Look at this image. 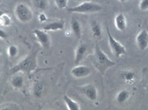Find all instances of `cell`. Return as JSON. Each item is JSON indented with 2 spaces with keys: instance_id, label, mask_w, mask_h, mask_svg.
Masks as SVG:
<instances>
[{
  "instance_id": "6da1fadb",
  "label": "cell",
  "mask_w": 148,
  "mask_h": 110,
  "mask_svg": "<svg viewBox=\"0 0 148 110\" xmlns=\"http://www.w3.org/2000/svg\"><path fill=\"white\" fill-rule=\"evenodd\" d=\"M39 49L32 50L27 57H25L21 61L18 62L14 67L12 68L11 73L16 74L18 72H23L25 74H31L37 68V56H38Z\"/></svg>"
},
{
  "instance_id": "7a4b0ae2",
  "label": "cell",
  "mask_w": 148,
  "mask_h": 110,
  "mask_svg": "<svg viewBox=\"0 0 148 110\" xmlns=\"http://www.w3.org/2000/svg\"><path fill=\"white\" fill-rule=\"evenodd\" d=\"M116 64V62L109 59V57L102 51V49L99 47L98 44L95 45L94 64L101 73H104L108 69L115 66Z\"/></svg>"
},
{
  "instance_id": "3957f363",
  "label": "cell",
  "mask_w": 148,
  "mask_h": 110,
  "mask_svg": "<svg viewBox=\"0 0 148 110\" xmlns=\"http://www.w3.org/2000/svg\"><path fill=\"white\" fill-rule=\"evenodd\" d=\"M14 13L17 20L21 23H27L33 19V12L31 8L24 3H18L16 5Z\"/></svg>"
},
{
  "instance_id": "277c9868",
  "label": "cell",
  "mask_w": 148,
  "mask_h": 110,
  "mask_svg": "<svg viewBox=\"0 0 148 110\" xmlns=\"http://www.w3.org/2000/svg\"><path fill=\"white\" fill-rule=\"evenodd\" d=\"M102 7L101 5L94 3V2H89L86 1L81 3L80 5L74 6L71 8H69L68 11L71 12H76V13H83V14H89V13H95L100 11H101Z\"/></svg>"
},
{
  "instance_id": "5b68a950",
  "label": "cell",
  "mask_w": 148,
  "mask_h": 110,
  "mask_svg": "<svg viewBox=\"0 0 148 110\" xmlns=\"http://www.w3.org/2000/svg\"><path fill=\"white\" fill-rule=\"evenodd\" d=\"M107 33H108V44H109L110 49H111V51L113 52V54L115 55V56L116 57H120L123 56V55H126L127 50H126L125 47L113 37L112 34H111V33H110V31H109L108 27H107Z\"/></svg>"
},
{
  "instance_id": "8992f818",
  "label": "cell",
  "mask_w": 148,
  "mask_h": 110,
  "mask_svg": "<svg viewBox=\"0 0 148 110\" xmlns=\"http://www.w3.org/2000/svg\"><path fill=\"white\" fill-rule=\"evenodd\" d=\"M34 34L36 37L37 41L39 42V43L45 49H49L50 47V36L49 33L44 31L43 29H34Z\"/></svg>"
},
{
  "instance_id": "52a82bcc",
  "label": "cell",
  "mask_w": 148,
  "mask_h": 110,
  "mask_svg": "<svg viewBox=\"0 0 148 110\" xmlns=\"http://www.w3.org/2000/svg\"><path fill=\"white\" fill-rule=\"evenodd\" d=\"M79 90L89 100L95 101L98 98V91H97V88L94 85L87 84V85H82L79 87Z\"/></svg>"
},
{
  "instance_id": "ba28073f",
  "label": "cell",
  "mask_w": 148,
  "mask_h": 110,
  "mask_svg": "<svg viewBox=\"0 0 148 110\" xmlns=\"http://www.w3.org/2000/svg\"><path fill=\"white\" fill-rule=\"evenodd\" d=\"M92 73V69L86 65H77L71 69V74L76 79H82L89 76Z\"/></svg>"
},
{
  "instance_id": "9c48e42d",
  "label": "cell",
  "mask_w": 148,
  "mask_h": 110,
  "mask_svg": "<svg viewBox=\"0 0 148 110\" xmlns=\"http://www.w3.org/2000/svg\"><path fill=\"white\" fill-rule=\"evenodd\" d=\"M136 43L138 48L144 51L148 48V31L145 29L141 30L136 37Z\"/></svg>"
},
{
  "instance_id": "30bf717a",
  "label": "cell",
  "mask_w": 148,
  "mask_h": 110,
  "mask_svg": "<svg viewBox=\"0 0 148 110\" xmlns=\"http://www.w3.org/2000/svg\"><path fill=\"white\" fill-rule=\"evenodd\" d=\"M64 20H57V21H52L49 22L46 25H44L42 27V29L46 32L49 31H59V30H63L64 28Z\"/></svg>"
},
{
  "instance_id": "8fae6325",
  "label": "cell",
  "mask_w": 148,
  "mask_h": 110,
  "mask_svg": "<svg viewBox=\"0 0 148 110\" xmlns=\"http://www.w3.org/2000/svg\"><path fill=\"white\" fill-rule=\"evenodd\" d=\"M71 33L74 34V36H75L77 39H80L81 38L82 29H81L80 23L74 17L72 18L71 20Z\"/></svg>"
},
{
  "instance_id": "7c38bea8",
  "label": "cell",
  "mask_w": 148,
  "mask_h": 110,
  "mask_svg": "<svg viewBox=\"0 0 148 110\" xmlns=\"http://www.w3.org/2000/svg\"><path fill=\"white\" fill-rule=\"evenodd\" d=\"M86 45L85 43H80L78 48L76 49V52H75V59H74V63H75L76 65H78L84 58L85 55L86 53Z\"/></svg>"
},
{
  "instance_id": "4fadbf2b",
  "label": "cell",
  "mask_w": 148,
  "mask_h": 110,
  "mask_svg": "<svg viewBox=\"0 0 148 110\" xmlns=\"http://www.w3.org/2000/svg\"><path fill=\"white\" fill-rule=\"evenodd\" d=\"M115 26L117 30L124 31L127 27V20L123 13L120 12L115 17Z\"/></svg>"
},
{
  "instance_id": "5bb4252c",
  "label": "cell",
  "mask_w": 148,
  "mask_h": 110,
  "mask_svg": "<svg viewBox=\"0 0 148 110\" xmlns=\"http://www.w3.org/2000/svg\"><path fill=\"white\" fill-rule=\"evenodd\" d=\"M33 6L42 12L46 11L49 6V0H32Z\"/></svg>"
},
{
  "instance_id": "9a60e30c",
  "label": "cell",
  "mask_w": 148,
  "mask_h": 110,
  "mask_svg": "<svg viewBox=\"0 0 148 110\" xmlns=\"http://www.w3.org/2000/svg\"><path fill=\"white\" fill-rule=\"evenodd\" d=\"M11 85L15 89H21L24 85V78L22 75L15 74L11 80Z\"/></svg>"
},
{
  "instance_id": "2e32d148",
  "label": "cell",
  "mask_w": 148,
  "mask_h": 110,
  "mask_svg": "<svg viewBox=\"0 0 148 110\" xmlns=\"http://www.w3.org/2000/svg\"><path fill=\"white\" fill-rule=\"evenodd\" d=\"M64 101L68 109L70 110H79L80 109V107L79 105V103H77L75 100H73L71 98H70L68 95H64Z\"/></svg>"
},
{
  "instance_id": "e0dca14e",
  "label": "cell",
  "mask_w": 148,
  "mask_h": 110,
  "mask_svg": "<svg viewBox=\"0 0 148 110\" xmlns=\"http://www.w3.org/2000/svg\"><path fill=\"white\" fill-rule=\"evenodd\" d=\"M91 30L92 33V35L96 38H101V27L100 23H98L95 20H92L91 22Z\"/></svg>"
},
{
  "instance_id": "ac0fdd59",
  "label": "cell",
  "mask_w": 148,
  "mask_h": 110,
  "mask_svg": "<svg viewBox=\"0 0 148 110\" xmlns=\"http://www.w3.org/2000/svg\"><path fill=\"white\" fill-rule=\"evenodd\" d=\"M130 98V92L123 89L121 90L119 93L116 95V101L120 104H123L124 102H126Z\"/></svg>"
},
{
  "instance_id": "d6986e66",
  "label": "cell",
  "mask_w": 148,
  "mask_h": 110,
  "mask_svg": "<svg viewBox=\"0 0 148 110\" xmlns=\"http://www.w3.org/2000/svg\"><path fill=\"white\" fill-rule=\"evenodd\" d=\"M33 93H34V95L36 97H38V98L42 97V93H43V85L41 82L35 83L33 87Z\"/></svg>"
},
{
  "instance_id": "ffe728a7",
  "label": "cell",
  "mask_w": 148,
  "mask_h": 110,
  "mask_svg": "<svg viewBox=\"0 0 148 110\" xmlns=\"http://www.w3.org/2000/svg\"><path fill=\"white\" fill-rule=\"evenodd\" d=\"M0 24L3 27H9L12 24V20L8 14L2 13L0 16Z\"/></svg>"
},
{
  "instance_id": "44dd1931",
  "label": "cell",
  "mask_w": 148,
  "mask_h": 110,
  "mask_svg": "<svg viewBox=\"0 0 148 110\" xmlns=\"http://www.w3.org/2000/svg\"><path fill=\"white\" fill-rule=\"evenodd\" d=\"M122 78L125 81H132L135 78V73L133 71H131V70L124 71L122 73Z\"/></svg>"
},
{
  "instance_id": "7402d4cb",
  "label": "cell",
  "mask_w": 148,
  "mask_h": 110,
  "mask_svg": "<svg viewBox=\"0 0 148 110\" xmlns=\"http://www.w3.org/2000/svg\"><path fill=\"white\" fill-rule=\"evenodd\" d=\"M7 53H8V56L11 57V58H13L15 57L18 53V49L17 46L15 45H11L8 47V49H7Z\"/></svg>"
},
{
  "instance_id": "603a6c76",
  "label": "cell",
  "mask_w": 148,
  "mask_h": 110,
  "mask_svg": "<svg viewBox=\"0 0 148 110\" xmlns=\"http://www.w3.org/2000/svg\"><path fill=\"white\" fill-rule=\"evenodd\" d=\"M69 0H55V4L58 9H65L68 5Z\"/></svg>"
},
{
  "instance_id": "cb8c5ba5",
  "label": "cell",
  "mask_w": 148,
  "mask_h": 110,
  "mask_svg": "<svg viewBox=\"0 0 148 110\" xmlns=\"http://www.w3.org/2000/svg\"><path fill=\"white\" fill-rule=\"evenodd\" d=\"M138 7L143 12L148 11V0H140Z\"/></svg>"
},
{
  "instance_id": "d4e9b609",
  "label": "cell",
  "mask_w": 148,
  "mask_h": 110,
  "mask_svg": "<svg viewBox=\"0 0 148 110\" xmlns=\"http://www.w3.org/2000/svg\"><path fill=\"white\" fill-rule=\"evenodd\" d=\"M39 20H40V22H45V21L48 20V18H47V16H46V14L44 12L40 13V15H39Z\"/></svg>"
},
{
  "instance_id": "484cf974",
  "label": "cell",
  "mask_w": 148,
  "mask_h": 110,
  "mask_svg": "<svg viewBox=\"0 0 148 110\" xmlns=\"http://www.w3.org/2000/svg\"><path fill=\"white\" fill-rule=\"evenodd\" d=\"M7 33L3 30V29H0V38L2 40H5V38H7Z\"/></svg>"
},
{
  "instance_id": "4316f807",
  "label": "cell",
  "mask_w": 148,
  "mask_h": 110,
  "mask_svg": "<svg viewBox=\"0 0 148 110\" xmlns=\"http://www.w3.org/2000/svg\"><path fill=\"white\" fill-rule=\"evenodd\" d=\"M118 1H120L121 3H125V2L129 1V0H118Z\"/></svg>"
}]
</instances>
